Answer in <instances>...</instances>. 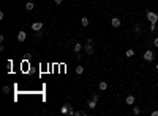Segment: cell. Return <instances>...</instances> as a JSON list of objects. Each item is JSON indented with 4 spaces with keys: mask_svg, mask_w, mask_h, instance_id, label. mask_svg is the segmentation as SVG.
I'll use <instances>...</instances> for the list:
<instances>
[{
    "mask_svg": "<svg viewBox=\"0 0 158 116\" xmlns=\"http://www.w3.org/2000/svg\"><path fill=\"white\" fill-rule=\"evenodd\" d=\"M147 19H149L150 24H157L158 22V14L153 13V11H147Z\"/></svg>",
    "mask_w": 158,
    "mask_h": 116,
    "instance_id": "6da1fadb",
    "label": "cell"
},
{
    "mask_svg": "<svg viewBox=\"0 0 158 116\" xmlns=\"http://www.w3.org/2000/svg\"><path fill=\"white\" fill-rule=\"evenodd\" d=\"M142 58L146 60V61H152V60L155 58V55H153L152 50H146V52H144V55H142Z\"/></svg>",
    "mask_w": 158,
    "mask_h": 116,
    "instance_id": "7a4b0ae2",
    "label": "cell"
},
{
    "mask_svg": "<svg viewBox=\"0 0 158 116\" xmlns=\"http://www.w3.org/2000/svg\"><path fill=\"white\" fill-rule=\"evenodd\" d=\"M111 25H112L114 28H119L122 25V20L119 19V17H112V19H111Z\"/></svg>",
    "mask_w": 158,
    "mask_h": 116,
    "instance_id": "3957f363",
    "label": "cell"
},
{
    "mask_svg": "<svg viewBox=\"0 0 158 116\" xmlns=\"http://www.w3.org/2000/svg\"><path fill=\"white\" fill-rule=\"evenodd\" d=\"M41 28H43V22H33L32 24V30H33V32H40Z\"/></svg>",
    "mask_w": 158,
    "mask_h": 116,
    "instance_id": "277c9868",
    "label": "cell"
},
{
    "mask_svg": "<svg viewBox=\"0 0 158 116\" xmlns=\"http://www.w3.org/2000/svg\"><path fill=\"white\" fill-rule=\"evenodd\" d=\"M25 38H27V33L21 30V32L18 33V41H19V42H24V41H25Z\"/></svg>",
    "mask_w": 158,
    "mask_h": 116,
    "instance_id": "5b68a950",
    "label": "cell"
},
{
    "mask_svg": "<svg viewBox=\"0 0 158 116\" xmlns=\"http://www.w3.org/2000/svg\"><path fill=\"white\" fill-rule=\"evenodd\" d=\"M98 88H100L101 91H106V89H108V83H106L104 80H103V82H100V83H98Z\"/></svg>",
    "mask_w": 158,
    "mask_h": 116,
    "instance_id": "8992f818",
    "label": "cell"
},
{
    "mask_svg": "<svg viewBox=\"0 0 158 116\" xmlns=\"http://www.w3.org/2000/svg\"><path fill=\"white\" fill-rule=\"evenodd\" d=\"M85 52H87L89 55H92V53H93V47H92L90 42H87V44H85Z\"/></svg>",
    "mask_w": 158,
    "mask_h": 116,
    "instance_id": "52a82bcc",
    "label": "cell"
},
{
    "mask_svg": "<svg viewBox=\"0 0 158 116\" xmlns=\"http://www.w3.org/2000/svg\"><path fill=\"white\" fill-rule=\"evenodd\" d=\"M33 8H35V3H33V2H27V3H25V10H27V11H32Z\"/></svg>",
    "mask_w": 158,
    "mask_h": 116,
    "instance_id": "ba28073f",
    "label": "cell"
},
{
    "mask_svg": "<svg viewBox=\"0 0 158 116\" xmlns=\"http://www.w3.org/2000/svg\"><path fill=\"white\" fill-rule=\"evenodd\" d=\"M134 100H136V99H134V96H128V97L125 99V102H126L128 105H133V104H134Z\"/></svg>",
    "mask_w": 158,
    "mask_h": 116,
    "instance_id": "9c48e42d",
    "label": "cell"
},
{
    "mask_svg": "<svg viewBox=\"0 0 158 116\" xmlns=\"http://www.w3.org/2000/svg\"><path fill=\"white\" fill-rule=\"evenodd\" d=\"M89 24H90L89 17H82V19H81V25H82V27H89Z\"/></svg>",
    "mask_w": 158,
    "mask_h": 116,
    "instance_id": "30bf717a",
    "label": "cell"
},
{
    "mask_svg": "<svg viewBox=\"0 0 158 116\" xmlns=\"http://www.w3.org/2000/svg\"><path fill=\"white\" fill-rule=\"evenodd\" d=\"M133 55H134V50H133V49H128L126 52H125V57H126V58H131Z\"/></svg>",
    "mask_w": 158,
    "mask_h": 116,
    "instance_id": "8fae6325",
    "label": "cell"
},
{
    "mask_svg": "<svg viewBox=\"0 0 158 116\" xmlns=\"http://www.w3.org/2000/svg\"><path fill=\"white\" fill-rule=\"evenodd\" d=\"M76 74H78V75L84 74V66H81V64H79V66H76Z\"/></svg>",
    "mask_w": 158,
    "mask_h": 116,
    "instance_id": "7c38bea8",
    "label": "cell"
},
{
    "mask_svg": "<svg viewBox=\"0 0 158 116\" xmlns=\"http://www.w3.org/2000/svg\"><path fill=\"white\" fill-rule=\"evenodd\" d=\"M87 105H89V108H92V110H93V108H95V107H96V100H93V99H90Z\"/></svg>",
    "mask_w": 158,
    "mask_h": 116,
    "instance_id": "4fadbf2b",
    "label": "cell"
},
{
    "mask_svg": "<svg viewBox=\"0 0 158 116\" xmlns=\"http://www.w3.org/2000/svg\"><path fill=\"white\" fill-rule=\"evenodd\" d=\"M81 49H82V44H81V42H76V44H74V52L76 53L81 52Z\"/></svg>",
    "mask_w": 158,
    "mask_h": 116,
    "instance_id": "5bb4252c",
    "label": "cell"
},
{
    "mask_svg": "<svg viewBox=\"0 0 158 116\" xmlns=\"http://www.w3.org/2000/svg\"><path fill=\"white\" fill-rule=\"evenodd\" d=\"M74 116H85V111L78 110V111H74Z\"/></svg>",
    "mask_w": 158,
    "mask_h": 116,
    "instance_id": "9a60e30c",
    "label": "cell"
},
{
    "mask_svg": "<svg viewBox=\"0 0 158 116\" xmlns=\"http://www.w3.org/2000/svg\"><path fill=\"white\" fill-rule=\"evenodd\" d=\"M133 113L134 115H139L141 113V108H139V107H133Z\"/></svg>",
    "mask_w": 158,
    "mask_h": 116,
    "instance_id": "2e32d148",
    "label": "cell"
},
{
    "mask_svg": "<svg viewBox=\"0 0 158 116\" xmlns=\"http://www.w3.org/2000/svg\"><path fill=\"white\" fill-rule=\"evenodd\" d=\"M155 28H157V24H150V32H155Z\"/></svg>",
    "mask_w": 158,
    "mask_h": 116,
    "instance_id": "e0dca14e",
    "label": "cell"
},
{
    "mask_svg": "<svg viewBox=\"0 0 158 116\" xmlns=\"http://www.w3.org/2000/svg\"><path fill=\"white\" fill-rule=\"evenodd\" d=\"M3 93H6V94L10 93V86H3Z\"/></svg>",
    "mask_w": 158,
    "mask_h": 116,
    "instance_id": "ac0fdd59",
    "label": "cell"
},
{
    "mask_svg": "<svg viewBox=\"0 0 158 116\" xmlns=\"http://www.w3.org/2000/svg\"><path fill=\"white\" fill-rule=\"evenodd\" d=\"M153 46L158 47V38H155V39H153Z\"/></svg>",
    "mask_w": 158,
    "mask_h": 116,
    "instance_id": "d6986e66",
    "label": "cell"
},
{
    "mask_svg": "<svg viewBox=\"0 0 158 116\" xmlns=\"http://www.w3.org/2000/svg\"><path fill=\"white\" fill-rule=\"evenodd\" d=\"M150 115H152V116H158V110H153Z\"/></svg>",
    "mask_w": 158,
    "mask_h": 116,
    "instance_id": "ffe728a7",
    "label": "cell"
},
{
    "mask_svg": "<svg viewBox=\"0 0 158 116\" xmlns=\"http://www.w3.org/2000/svg\"><path fill=\"white\" fill-rule=\"evenodd\" d=\"M92 99H93V100H96V102H98V94H93V96H92Z\"/></svg>",
    "mask_w": 158,
    "mask_h": 116,
    "instance_id": "44dd1931",
    "label": "cell"
},
{
    "mask_svg": "<svg viewBox=\"0 0 158 116\" xmlns=\"http://www.w3.org/2000/svg\"><path fill=\"white\" fill-rule=\"evenodd\" d=\"M54 2H55V5H60V3L63 2V0H54Z\"/></svg>",
    "mask_w": 158,
    "mask_h": 116,
    "instance_id": "7402d4cb",
    "label": "cell"
},
{
    "mask_svg": "<svg viewBox=\"0 0 158 116\" xmlns=\"http://www.w3.org/2000/svg\"><path fill=\"white\" fill-rule=\"evenodd\" d=\"M155 69H158V64H157V66H155Z\"/></svg>",
    "mask_w": 158,
    "mask_h": 116,
    "instance_id": "603a6c76",
    "label": "cell"
},
{
    "mask_svg": "<svg viewBox=\"0 0 158 116\" xmlns=\"http://www.w3.org/2000/svg\"><path fill=\"white\" fill-rule=\"evenodd\" d=\"M157 88H158V82H157Z\"/></svg>",
    "mask_w": 158,
    "mask_h": 116,
    "instance_id": "cb8c5ba5",
    "label": "cell"
}]
</instances>
